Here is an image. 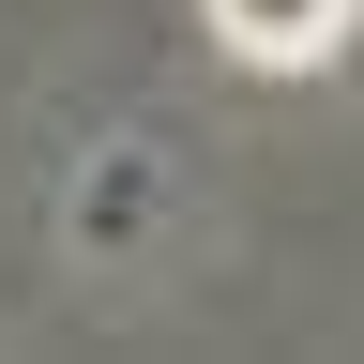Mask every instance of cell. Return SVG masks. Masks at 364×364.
<instances>
[{"label":"cell","mask_w":364,"mask_h":364,"mask_svg":"<svg viewBox=\"0 0 364 364\" xmlns=\"http://www.w3.org/2000/svg\"><path fill=\"white\" fill-rule=\"evenodd\" d=\"M349 16H364V0H213V31L243 46V61H273V76L334 61V46H349Z\"/></svg>","instance_id":"obj_1"}]
</instances>
